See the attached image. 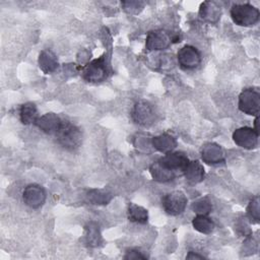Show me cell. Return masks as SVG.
<instances>
[{
	"label": "cell",
	"mask_w": 260,
	"mask_h": 260,
	"mask_svg": "<svg viewBox=\"0 0 260 260\" xmlns=\"http://www.w3.org/2000/svg\"><path fill=\"white\" fill-rule=\"evenodd\" d=\"M58 143L67 150H75L82 141V134L80 129L67 121H62L56 135Z\"/></svg>",
	"instance_id": "1"
},
{
	"label": "cell",
	"mask_w": 260,
	"mask_h": 260,
	"mask_svg": "<svg viewBox=\"0 0 260 260\" xmlns=\"http://www.w3.org/2000/svg\"><path fill=\"white\" fill-rule=\"evenodd\" d=\"M111 69L106 55L94 59L82 67V76L88 82H102L110 74Z\"/></svg>",
	"instance_id": "2"
},
{
	"label": "cell",
	"mask_w": 260,
	"mask_h": 260,
	"mask_svg": "<svg viewBox=\"0 0 260 260\" xmlns=\"http://www.w3.org/2000/svg\"><path fill=\"white\" fill-rule=\"evenodd\" d=\"M259 16V10L249 3L235 4L231 8V17L240 26H252L256 24Z\"/></svg>",
	"instance_id": "3"
},
{
	"label": "cell",
	"mask_w": 260,
	"mask_h": 260,
	"mask_svg": "<svg viewBox=\"0 0 260 260\" xmlns=\"http://www.w3.org/2000/svg\"><path fill=\"white\" fill-rule=\"evenodd\" d=\"M239 109L251 116H258L260 111V94L253 88L244 89L239 95Z\"/></svg>",
	"instance_id": "4"
},
{
	"label": "cell",
	"mask_w": 260,
	"mask_h": 260,
	"mask_svg": "<svg viewBox=\"0 0 260 260\" xmlns=\"http://www.w3.org/2000/svg\"><path fill=\"white\" fill-rule=\"evenodd\" d=\"M188 199L182 191H173L164 196L161 199L165 211L170 215H179L184 212Z\"/></svg>",
	"instance_id": "5"
},
{
	"label": "cell",
	"mask_w": 260,
	"mask_h": 260,
	"mask_svg": "<svg viewBox=\"0 0 260 260\" xmlns=\"http://www.w3.org/2000/svg\"><path fill=\"white\" fill-rule=\"evenodd\" d=\"M131 117L133 121L143 127L150 126L155 120V113L152 105L147 101H138L131 113Z\"/></svg>",
	"instance_id": "6"
},
{
	"label": "cell",
	"mask_w": 260,
	"mask_h": 260,
	"mask_svg": "<svg viewBox=\"0 0 260 260\" xmlns=\"http://www.w3.org/2000/svg\"><path fill=\"white\" fill-rule=\"evenodd\" d=\"M259 134L250 127H241L234 131L233 140L234 142L245 149H254L258 146Z\"/></svg>",
	"instance_id": "7"
},
{
	"label": "cell",
	"mask_w": 260,
	"mask_h": 260,
	"mask_svg": "<svg viewBox=\"0 0 260 260\" xmlns=\"http://www.w3.org/2000/svg\"><path fill=\"white\" fill-rule=\"evenodd\" d=\"M22 200L30 208H40L46 201V191L38 184H29L22 192Z\"/></svg>",
	"instance_id": "8"
},
{
	"label": "cell",
	"mask_w": 260,
	"mask_h": 260,
	"mask_svg": "<svg viewBox=\"0 0 260 260\" xmlns=\"http://www.w3.org/2000/svg\"><path fill=\"white\" fill-rule=\"evenodd\" d=\"M177 59L180 66L184 69H194L201 63V55L199 51L190 45H186L178 51Z\"/></svg>",
	"instance_id": "9"
},
{
	"label": "cell",
	"mask_w": 260,
	"mask_h": 260,
	"mask_svg": "<svg viewBox=\"0 0 260 260\" xmlns=\"http://www.w3.org/2000/svg\"><path fill=\"white\" fill-rule=\"evenodd\" d=\"M173 42L170 34L162 29L151 30L147 34L145 47L148 51H159L167 49Z\"/></svg>",
	"instance_id": "10"
},
{
	"label": "cell",
	"mask_w": 260,
	"mask_h": 260,
	"mask_svg": "<svg viewBox=\"0 0 260 260\" xmlns=\"http://www.w3.org/2000/svg\"><path fill=\"white\" fill-rule=\"evenodd\" d=\"M201 158L208 165H216L224 161L225 154L220 145L214 142H208L201 148Z\"/></svg>",
	"instance_id": "11"
},
{
	"label": "cell",
	"mask_w": 260,
	"mask_h": 260,
	"mask_svg": "<svg viewBox=\"0 0 260 260\" xmlns=\"http://www.w3.org/2000/svg\"><path fill=\"white\" fill-rule=\"evenodd\" d=\"M159 162L162 164L168 169L172 170L173 172H182L186 168L187 164L189 162V159L187 155L181 151H171L166 153L165 156L160 157Z\"/></svg>",
	"instance_id": "12"
},
{
	"label": "cell",
	"mask_w": 260,
	"mask_h": 260,
	"mask_svg": "<svg viewBox=\"0 0 260 260\" xmlns=\"http://www.w3.org/2000/svg\"><path fill=\"white\" fill-rule=\"evenodd\" d=\"M222 7L216 1H204L199 8V16L206 22L216 23L221 16Z\"/></svg>",
	"instance_id": "13"
},
{
	"label": "cell",
	"mask_w": 260,
	"mask_h": 260,
	"mask_svg": "<svg viewBox=\"0 0 260 260\" xmlns=\"http://www.w3.org/2000/svg\"><path fill=\"white\" fill-rule=\"evenodd\" d=\"M61 123H62V120L56 114L47 113L39 117L35 124L43 132L50 135H56Z\"/></svg>",
	"instance_id": "14"
},
{
	"label": "cell",
	"mask_w": 260,
	"mask_h": 260,
	"mask_svg": "<svg viewBox=\"0 0 260 260\" xmlns=\"http://www.w3.org/2000/svg\"><path fill=\"white\" fill-rule=\"evenodd\" d=\"M151 145L159 152L168 153L173 151V149L177 146V140L176 138L169 134V133H162L157 136L152 137L151 139Z\"/></svg>",
	"instance_id": "15"
},
{
	"label": "cell",
	"mask_w": 260,
	"mask_h": 260,
	"mask_svg": "<svg viewBox=\"0 0 260 260\" xmlns=\"http://www.w3.org/2000/svg\"><path fill=\"white\" fill-rule=\"evenodd\" d=\"M183 174L187 181L192 184L200 183L205 177L204 168L198 160H189L183 171Z\"/></svg>",
	"instance_id": "16"
},
{
	"label": "cell",
	"mask_w": 260,
	"mask_h": 260,
	"mask_svg": "<svg viewBox=\"0 0 260 260\" xmlns=\"http://www.w3.org/2000/svg\"><path fill=\"white\" fill-rule=\"evenodd\" d=\"M38 62L41 70L46 74L54 72L59 65L57 56L50 49H45L40 53Z\"/></svg>",
	"instance_id": "17"
},
{
	"label": "cell",
	"mask_w": 260,
	"mask_h": 260,
	"mask_svg": "<svg viewBox=\"0 0 260 260\" xmlns=\"http://www.w3.org/2000/svg\"><path fill=\"white\" fill-rule=\"evenodd\" d=\"M149 172L152 179L160 183L172 181L176 176L175 172L165 167L162 164L159 162V160H156L153 164H151V166L149 167Z\"/></svg>",
	"instance_id": "18"
},
{
	"label": "cell",
	"mask_w": 260,
	"mask_h": 260,
	"mask_svg": "<svg viewBox=\"0 0 260 260\" xmlns=\"http://www.w3.org/2000/svg\"><path fill=\"white\" fill-rule=\"evenodd\" d=\"M103 239L100 232L99 224L94 221H90L84 229V243L88 247H98L102 244Z\"/></svg>",
	"instance_id": "19"
},
{
	"label": "cell",
	"mask_w": 260,
	"mask_h": 260,
	"mask_svg": "<svg viewBox=\"0 0 260 260\" xmlns=\"http://www.w3.org/2000/svg\"><path fill=\"white\" fill-rule=\"evenodd\" d=\"M19 118L22 124H35L39 118L38 109L34 103H25L19 109Z\"/></svg>",
	"instance_id": "20"
},
{
	"label": "cell",
	"mask_w": 260,
	"mask_h": 260,
	"mask_svg": "<svg viewBox=\"0 0 260 260\" xmlns=\"http://www.w3.org/2000/svg\"><path fill=\"white\" fill-rule=\"evenodd\" d=\"M128 218L135 223H146L148 220L147 209L135 203H130L128 206Z\"/></svg>",
	"instance_id": "21"
},
{
	"label": "cell",
	"mask_w": 260,
	"mask_h": 260,
	"mask_svg": "<svg viewBox=\"0 0 260 260\" xmlns=\"http://www.w3.org/2000/svg\"><path fill=\"white\" fill-rule=\"evenodd\" d=\"M87 200L94 205H106L108 204L112 198L113 195L104 189H92L87 192Z\"/></svg>",
	"instance_id": "22"
},
{
	"label": "cell",
	"mask_w": 260,
	"mask_h": 260,
	"mask_svg": "<svg viewBox=\"0 0 260 260\" xmlns=\"http://www.w3.org/2000/svg\"><path fill=\"white\" fill-rule=\"evenodd\" d=\"M193 228L201 234H211L214 230V222L206 215L197 214L192 220Z\"/></svg>",
	"instance_id": "23"
},
{
	"label": "cell",
	"mask_w": 260,
	"mask_h": 260,
	"mask_svg": "<svg viewBox=\"0 0 260 260\" xmlns=\"http://www.w3.org/2000/svg\"><path fill=\"white\" fill-rule=\"evenodd\" d=\"M191 208L197 214L207 215L212 210V204L208 197H202L194 201L191 205Z\"/></svg>",
	"instance_id": "24"
},
{
	"label": "cell",
	"mask_w": 260,
	"mask_h": 260,
	"mask_svg": "<svg viewBox=\"0 0 260 260\" xmlns=\"http://www.w3.org/2000/svg\"><path fill=\"white\" fill-rule=\"evenodd\" d=\"M247 215L248 217L255 221L258 222L260 218V203H259V197L255 196L250 203L247 206Z\"/></svg>",
	"instance_id": "25"
},
{
	"label": "cell",
	"mask_w": 260,
	"mask_h": 260,
	"mask_svg": "<svg viewBox=\"0 0 260 260\" xmlns=\"http://www.w3.org/2000/svg\"><path fill=\"white\" fill-rule=\"evenodd\" d=\"M145 3L143 1H123L122 7L124 11L128 14H138L144 8Z\"/></svg>",
	"instance_id": "26"
},
{
	"label": "cell",
	"mask_w": 260,
	"mask_h": 260,
	"mask_svg": "<svg viewBox=\"0 0 260 260\" xmlns=\"http://www.w3.org/2000/svg\"><path fill=\"white\" fill-rule=\"evenodd\" d=\"M124 259H147V256L142 254L138 249H131L126 252Z\"/></svg>",
	"instance_id": "27"
},
{
	"label": "cell",
	"mask_w": 260,
	"mask_h": 260,
	"mask_svg": "<svg viewBox=\"0 0 260 260\" xmlns=\"http://www.w3.org/2000/svg\"><path fill=\"white\" fill-rule=\"evenodd\" d=\"M159 65H160V68L161 69H170L173 67L174 65V62H173V59H172V56L170 57L169 55H165V56H161L160 58V61H159Z\"/></svg>",
	"instance_id": "28"
},
{
	"label": "cell",
	"mask_w": 260,
	"mask_h": 260,
	"mask_svg": "<svg viewBox=\"0 0 260 260\" xmlns=\"http://www.w3.org/2000/svg\"><path fill=\"white\" fill-rule=\"evenodd\" d=\"M187 259H203L204 256L202 255H199V254H196L194 252H189V254L186 256Z\"/></svg>",
	"instance_id": "29"
}]
</instances>
